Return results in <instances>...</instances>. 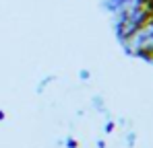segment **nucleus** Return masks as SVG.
<instances>
[]
</instances>
